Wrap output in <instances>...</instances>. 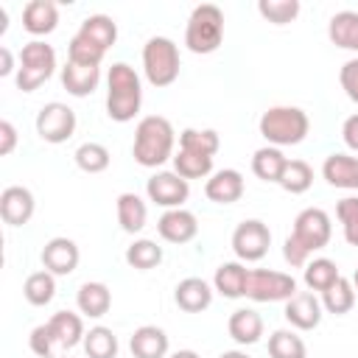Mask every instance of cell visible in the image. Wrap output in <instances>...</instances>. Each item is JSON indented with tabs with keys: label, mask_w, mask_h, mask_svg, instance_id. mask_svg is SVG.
Listing matches in <instances>:
<instances>
[{
	"label": "cell",
	"mask_w": 358,
	"mask_h": 358,
	"mask_svg": "<svg viewBox=\"0 0 358 358\" xmlns=\"http://www.w3.org/2000/svg\"><path fill=\"white\" fill-rule=\"evenodd\" d=\"M327 36L336 48L358 53V11H336L327 22Z\"/></svg>",
	"instance_id": "obj_28"
},
{
	"label": "cell",
	"mask_w": 358,
	"mask_h": 358,
	"mask_svg": "<svg viewBox=\"0 0 358 358\" xmlns=\"http://www.w3.org/2000/svg\"><path fill=\"white\" fill-rule=\"evenodd\" d=\"M227 333H229V338H232L235 344H241V347L257 344L260 336H263V319H260V313L252 310V308H238V310H232V316H229V322H227Z\"/></svg>",
	"instance_id": "obj_22"
},
{
	"label": "cell",
	"mask_w": 358,
	"mask_h": 358,
	"mask_svg": "<svg viewBox=\"0 0 358 358\" xmlns=\"http://www.w3.org/2000/svg\"><path fill=\"white\" fill-rule=\"evenodd\" d=\"M322 299L313 294V291H296L288 302H285V322L294 327V330H316L319 322H322Z\"/></svg>",
	"instance_id": "obj_12"
},
{
	"label": "cell",
	"mask_w": 358,
	"mask_h": 358,
	"mask_svg": "<svg viewBox=\"0 0 358 358\" xmlns=\"http://www.w3.org/2000/svg\"><path fill=\"white\" fill-rule=\"evenodd\" d=\"M157 232H159L162 241L182 246V243H187V241H193L199 235V218L185 207L165 210L159 215V221H157Z\"/></svg>",
	"instance_id": "obj_15"
},
{
	"label": "cell",
	"mask_w": 358,
	"mask_h": 358,
	"mask_svg": "<svg viewBox=\"0 0 358 358\" xmlns=\"http://www.w3.org/2000/svg\"><path fill=\"white\" fill-rule=\"evenodd\" d=\"M322 176L330 187L341 190H358V157H350L344 151H336L324 157L322 162Z\"/></svg>",
	"instance_id": "obj_17"
},
{
	"label": "cell",
	"mask_w": 358,
	"mask_h": 358,
	"mask_svg": "<svg viewBox=\"0 0 358 358\" xmlns=\"http://www.w3.org/2000/svg\"><path fill=\"white\" fill-rule=\"evenodd\" d=\"M126 263L137 271H148V268H157L162 263V246L157 241H148V238H137L134 243L126 246Z\"/></svg>",
	"instance_id": "obj_34"
},
{
	"label": "cell",
	"mask_w": 358,
	"mask_h": 358,
	"mask_svg": "<svg viewBox=\"0 0 358 358\" xmlns=\"http://www.w3.org/2000/svg\"><path fill=\"white\" fill-rule=\"evenodd\" d=\"M53 73H56V50H53V45L42 42V39H31L28 45H22V50H20V67H17V76H14L17 90L34 92Z\"/></svg>",
	"instance_id": "obj_7"
},
{
	"label": "cell",
	"mask_w": 358,
	"mask_h": 358,
	"mask_svg": "<svg viewBox=\"0 0 358 358\" xmlns=\"http://www.w3.org/2000/svg\"><path fill=\"white\" fill-rule=\"evenodd\" d=\"M179 148L215 157L221 148V137L215 129H182L179 131Z\"/></svg>",
	"instance_id": "obj_37"
},
{
	"label": "cell",
	"mask_w": 358,
	"mask_h": 358,
	"mask_svg": "<svg viewBox=\"0 0 358 358\" xmlns=\"http://www.w3.org/2000/svg\"><path fill=\"white\" fill-rule=\"evenodd\" d=\"M48 327H50V333L62 350H73L76 344H84V336H87L84 319L73 310H56L48 319Z\"/></svg>",
	"instance_id": "obj_23"
},
{
	"label": "cell",
	"mask_w": 358,
	"mask_h": 358,
	"mask_svg": "<svg viewBox=\"0 0 358 358\" xmlns=\"http://www.w3.org/2000/svg\"><path fill=\"white\" fill-rule=\"evenodd\" d=\"M246 185H243V173L235 168H221L213 171L204 182V196L215 204H235L243 196Z\"/></svg>",
	"instance_id": "obj_16"
},
{
	"label": "cell",
	"mask_w": 358,
	"mask_h": 358,
	"mask_svg": "<svg viewBox=\"0 0 358 358\" xmlns=\"http://www.w3.org/2000/svg\"><path fill=\"white\" fill-rule=\"evenodd\" d=\"M171 162H173V171L187 182L190 179H207L213 173V157H207V154H196V151L179 148Z\"/></svg>",
	"instance_id": "obj_33"
},
{
	"label": "cell",
	"mask_w": 358,
	"mask_h": 358,
	"mask_svg": "<svg viewBox=\"0 0 358 358\" xmlns=\"http://www.w3.org/2000/svg\"><path fill=\"white\" fill-rule=\"evenodd\" d=\"M246 280H249V268L241 260H229L215 268L213 288L227 299H241V296H246Z\"/></svg>",
	"instance_id": "obj_21"
},
{
	"label": "cell",
	"mask_w": 358,
	"mask_h": 358,
	"mask_svg": "<svg viewBox=\"0 0 358 358\" xmlns=\"http://www.w3.org/2000/svg\"><path fill=\"white\" fill-rule=\"evenodd\" d=\"M17 148V129L11 120H0V157H8Z\"/></svg>",
	"instance_id": "obj_45"
},
{
	"label": "cell",
	"mask_w": 358,
	"mask_h": 358,
	"mask_svg": "<svg viewBox=\"0 0 358 358\" xmlns=\"http://www.w3.org/2000/svg\"><path fill=\"white\" fill-rule=\"evenodd\" d=\"M34 210H36V201H34V193L22 185H8L3 187L0 193V215L8 227H22L34 218Z\"/></svg>",
	"instance_id": "obj_14"
},
{
	"label": "cell",
	"mask_w": 358,
	"mask_h": 358,
	"mask_svg": "<svg viewBox=\"0 0 358 358\" xmlns=\"http://www.w3.org/2000/svg\"><path fill=\"white\" fill-rule=\"evenodd\" d=\"M338 277H341L338 266L330 257H313L305 263V271H302V282L308 285V291H319V294H324Z\"/></svg>",
	"instance_id": "obj_30"
},
{
	"label": "cell",
	"mask_w": 358,
	"mask_h": 358,
	"mask_svg": "<svg viewBox=\"0 0 358 358\" xmlns=\"http://www.w3.org/2000/svg\"><path fill=\"white\" fill-rule=\"evenodd\" d=\"M14 73V56L8 48H0V76H8Z\"/></svg>",
	"instance_id": "obj_47"
},
{
	"label": "cell",
	"mask_w": 358,
	"mask_h": 358,
	"mask_svg": "<svg viewBox=\"0 0 358 358\" xmlns=\"http://www.w3.org/2000/svg\"><path fill=\"white\" fill-rule=\"evenodd\" d=\"M76 34L84 36V39H90L95 48H101L106 53L117 42V22L109 14H90V17L81 20V25H78Z\"/></svg>",
	"instance_id": "obj_26"
},
{
	"label": "cell",
	"mask_w": 358,
	"mask_h": 358,
	"mask_svg": "<svg viewBox=\"0 0 358 358\" xmlns=\"http://www.w3.org/2000/svg\"><path fill=\"white\" fill-rule=\"evenodd\" d=\"M285 162H288V157H285L280 148L263 145V148H257V151L252 154V173H255L257 179H263V182H280Z\"/></svg>",
	"instance_id": "obj_29"
},
{
	"label": "cell",
	"mask_w": 358,
	"mask_h": 358,
	"mask_svg": "<svg viewBox=\"0 0 358 358\" xmlns=\"http://www.w3.org/2000/svg\"><path fill=\"white\" fill-rule=\"evenodd\" d=\"M355 296H358V294H355V288H352V280L338 277V280L322 294V308H324L327 313H333V316H344V313L352 310Z\"/></svg>",
	"instance_id": "obj_32"
},
{
	"label": "cell",
	"mask_w": 358,
	"mask_h": 358,
	"mask_svg": "<svg viewBox=\"0 0 358 358\" xmlns=\"http://www.w3.org/2000/svg\"><path fill=\"white\" fill-rule=\"evenodd\" d=\"M76 165L84 171V173H103L112 162V154L103 143H81L73 154Z\"/></svg>",
	"instance_id": "obj_38"
},
{
	"label": "cell",
	"mask_w": 358,
	"mask_h": 358,
	"mask_svg": "<svg viewBox=\"0 0 358 358\" xmlns=\"http://www.w3.org/2000/svg\"><path fill=\"white\" fill-rule=\"evenodd\" d=\"M145 196L148 201L165 207V210H176L187 201L190 196V182L182 179L176 171H157L148 182H145Z\"/></svg>",
	"instance_id": "obj_11"
},
{
	"label": "cell",
	"mask_w": 358,
	"mask_h": 358,
	"mask_svg": "<svg viewBox=\"0 0 358 358\" xmlns=\"http://www.w3.org/2000/svg\"><path fill=\"white\" fill-rule=\"evenodd\" d=\"M268 246H271V229L260 218H246L232 232V252L238 255L241 263H255L266 257Z\"/></svg>",
	"instance_id": "obj_10"
},
{
	"label": "cell",
	"mask_w": 358,
	"mask_h": 358,
	"mask_svg": "<svg viewBox=\"0 0 358 358\" xmlns=\"http://www.w3.org/2000/svg\"><path fill=\"white\" fill-rule=\"evenodd\" d=\"M224 42V11L215 3H201L190 11L185 25V45L196 56L215 53Z\"/></svg>",
	"instance_id": "obj_5"
},
{
	"label": "cell",
	"mask_w": 358,
	"mask_h": 358,
	"mask_svg": "<svg viewBox=\"0 0 358 358\" xmlns=\"http://www.w3.org/2000/svg\"><path fill=\"white\" fill-rule=\"evenodd\" d=\"M333 235V224L330 215L322 207H305L291 227V235L282 243V257L291 268H305V263L310 260L313 252L324 249L330 243Z\"/></svg>",
	"instance_id": "obj_1"
},
{
	"label": "cell",
	"mask_w": 358,
	"mask_h": 358,
	"mask_svg": "<svg viewBox=\"0 0 358 358\" xmlns=\"http://www.w3.org/2000/svg\"><path fill=\"white\" fill-rule=\"evenodd\" d=\"M296 294V280L285 271L249 268L246 296L255 302H288Z\"/></svg>",
	"instance_id": "obj_8"
},
{
	"label": "cell",
	"mask_w": 358,
	"mask_h": 358,
	"mask_svg": "<svg viewBox=\"0 0 358 358\" xmlns=\"http://www.w3.org/2000/svg\"><path fill=\"white\" fill-rule=\"evenodd\" d=\"M352 288H355V294H358V268H355V274H352Z\"/></svg>",
	"instance_id": "obj_50"
},
{
	"label": "cell",
	"mask_w": 358,
	"mask_h": 358,
	"mask_svg": "<svg viewBox=\"0 0 358 358\" xmlns=\"http://www.w3.org/2000/svg\"><path fill=\"white\" fill-rule=\"evenodd\" d=\"M168 333L157 324H143L129 338V350L134 358H168Z\"/></svg>",
	"instance_id": "obj_19"
},
{
	"label": "cell",
	"mask_w": 358,
	"mask_h": 358,
	"mask_svg": "<svg viewBox=\"0 0 358 358\" xmlns=\"http://www.w3.org/2000/svg\"><path fill=\"white\" fill-rule=\"evenodd\" d=\"M101 84V67H87V64H76V62H67L62 67V87L76 95V98H87L98 90Z\"/></svg>",
	"instance_id": "obj_24"
},
{
	"label": "cell",
	"mask_w": 358,
	"mask_h": 358,
	"mask_svg": "<svg viewBox=\"0 0 358 358\" xmlns=\"http://www.w3.org/2000/svg\"><path fill=\"white\" fill-rule=\"evenodd\" d=\"M22 296H25L34 308L48 305V302L56 296V274H50L48 268L28 274L25 282H22Z\"/></svg>",
	"instance_id": "obj_31"
},
{
	"label": "cell",
	"mask_w": 358,
	"mask_h": 358,
	"mask_svg": "<svg viewBox=\"0 0 358 358\" xmlns=\"http://www.w3.org/2000/svg\"><path fill=\"white\" fill-rule=\"evenodd\" d=\"M277 185H280L285 193L299 196V193L310 190V185H313V168H310L305 159H288Z\"/></svg>",
	"instance_id": "obj_36"
},
{
	"label": "cell",
	"mask_w": 358,
	"mask_h": 358,
	"mask_svg": "<svg viewBox=\"0 0 358 358\" xmlns=\"http://www.w3.org/2000/svg\"><path fill=\"white\" fill-rule=\"evenodd\" d=\"M59 25V6L53 0H31L22 8V28L34 36H45Z\"/></svg>",
	"instance_id": "obj_20"
},
{
	"label": "cell",
	"mask_w": 358,
	"mask_h": 358,
	"mask_svg": "<svg viewBox=\"0 0 358 358\" xmlns=\"http://www.w3.org/2000/svg\"><path fill=\"white\" fill-rule=\"evenodd\" d=\"M218 358H252V355H246L243 350H227V352H221Z\"/></svg>",
	"instance_id": "obj_49"
},
{
	"label": "cell",
	"mask_w": 358,
	"mask_h": 358,
	"mask_svg": "<svg viewBox=\"0 0 358 358\" xmlns=\"http://www.w3.org/2000/svg\"><path fill=\"white\" fill-rule=\"evenodd\" d=\"M213 285L201 277H185L179 280V285L173 288V299L185 313H201L213 305Z\"/></svg>",
	"instance_id": "obj_18"
},
{
	"label": "cell",
	"mask_w": 358,
	"mask_h": 358,
	"mask_svg": "<svg viewBox=\"0 0 358 358\" xmlns=\"http://www.w3.org/2000/svg\"><path fill=\"white\" fill-rule=\"evenodd\" d=\"M36 134L50 145L67 143L76 134V112L62 101L45 103L36 112Z\"/></svg>",
	"instance_id": "obj_9"
},
{
	"label": "cell",
	"mask_w": 358,
	"mask_h": 358,
	"mask_svg": "<svg viewBox=\"0 0 358 358\" xmlns=\"http://www.w3.org/2000/svg\"><path fill=\"white\" fill-rule=\"evenodd\" d=\"M76 305H78V310H81L84 316L101 319V316H106L109 308H112V291H109L106 282H98V280L81 282V285H78V294H76Z\"/></svg>",
	"instance_id": "obj_25"
},
{
	"label": "cell",
	"mask_w": 358,
	"mask_h": 358,
	"mask_svg": "<svg viewBox=\"0 0 358 358\" xmlns=\"http://www.w3.org/2000/svg\"><path fill=\"white\" fill-rule=\"evenodd\" d=\"M179 48L171 36H151L143 45V73L151 87H171L179 78Z\"/></svg>",
	"instance_id": "obj_6"
},
{
	"label": "cell",
	"mask_w": 358,
	"mask_h": 358,
	"mask_svg": "<svg viewBox=\"0 0 358 358\" xmlns=\"http://www.w3.org/2000/svg\"><path fill=\"white\" fill-rule=\"evenodd\" d=\"M268 355L271 358H308V347H305L302 336L282 327L268 336Z\"/></svg>",
	"instance_id": "obj_39"
},
{
	"label": "cell",
	"mask_w": 358,
	"mask_h": 358,
	"mask_svg": "<svg viewBox=\"0 0 358 358\" xmlns=\"http://www.w3.org/2000/svg\"><path fill=\"white\" fill-rule=\"evenodd\" d=\"M103 56H106V53H103L101 48H95L90 39H84V36H78V34H73V39L67 42V62L87 64V67H101Z\"/></svg>",
	"instance_id": "obj_42"
},
{
	"label": "cell",
	"mask_w": 358,
	"mask_h": 358,
	"mask_svg": "<svg viewBox=\"0 0 358 358\" xmlns=\"http://www.w3.org/2000/svg\"><path fill=\"white\" fill-rule=\"evenodd\" d=\"M143 106V84L131 64L115 62L106 73V115L115 123H129Z\"/></svg>",
	"instance_id": "obj_3"
},
{
	"label": "cell",
	"mask_w": 358,
	"mask_h": 358,
	"mask_svg": "<svg viewBox=\"0 0 358 358\" xmlns=\"http://www.w3.org/2000/svg\"><path fill=\"white\" fill-rule=\"evenodd\" d=\"M341 140H344V145H347L350 151H358V112L344 120V126H341Z\"/></svg>",
	"instance_id": "obj_46"
},
{
	"label": "cell",
	"mask_w": 358,
	"mask_h": 358,
	"mask_svg": "<svg viewBox=\"0 0 358 358\" xmlns=\"http://www.w3.org/2000/svg\"><path fill=\"white\" fill-rule=\"evenodd\" d=\"M28 347H31V352H34L36 358H53V352H56L59 344H56V338H53L48 322H45V324H36V327L31 330V336H28Z\"/></svg>",
	"instance_id": "obj_43"
},
{
	"label": "cell",
	"mask_w": 358,
	"mask_h": 358,
	"mask_svg": "<svg viewBox=\"0 0 358 358\" xmlns=\"http://www.w3.org/2000/svg\"><path fill=\"white\" fill-rule=\"evenodd\" d=\"M115 213H117V224L123 232L137 235L143 232L145 221H148V207L137 193H120L115 201Z\"/></svg>",
	"instance_id": "obj_27"
},
{
	"label": "cell",
	"mask_w": 358,
	"mask_h": 358,
	"mask_svg": "<svg viewBox=\"0 0 358 358\" xmlns=\"http://www.w3.org/2000/svg\"><path fill=\"white\" fill-rule=\"evenodd\" d=\"M257 14L271 25H288L299 14V0H260Z\"/></svg>",
	"instance_id": "obj_40"
},
{
	"label": "cell",
	"mask_w": 358,
	"mask_h": 358,
	"mask_svg": "<svg viewBox=\"0 0 358 358\" xmlns=\"http://www.w3.org/2000/svg\"><path fill=\"white\" fill-rule=\"evenodd\" d=\"M173 145H176V131L171 120L162 115H145L134 129L131 157L143 168H159L168 159H173L176 154Z\"/></svg>",
	"instance_id": "obj_2"
},
{
	"label": "cell",
	"mask_w": 358,
	"mask_h": 358,
	"mask_svg": "<svg viewBox=\"0 0 358 358\" xmlns=\"http://www.w3.org/2000/svg\"><path fill=\"white\" fill-rule=\"evenodd\" d=\"M168 358H201L196 350H176L173 355H168Z\"/></svg>",
	"instance_id": "obj_48"
},
{
	"label": "cell",
	"mask_w": 358,
	"mask_h": 358,
	"mask_svg": "<svg viewBox=\"0 0 358 358\" xmlns=\"http://www.w3.org/2000/svg\"><path fill=\"white\" fill-rule=\"evenodd\" d=\"M263 140L274 148L299 145L310 131V117L299 106H268L257 123Z\"/></svg>",
	"instance_id": "obj_4"
},
{
	"label": "cell",
	"mask_w": 358,
	"mask_h": 358,
	"mask_svg": "<svg viewBox=\"0 0 358 358\" xmlns=\"http://www.w3.org/2000/svg\"><path fill=\"white\" fill-rule=\"evenodd\" d=\"M338 81H341V90L347 92V98L352 103H358V56L347 59L338 70Z\"/></svg>",
	"instance_id": "obj_44"
},
{
	"label": "cell",
	"mask_w": 358,
	"mask_h": 358,
	"mask_svg": "<svg viewBox=\"0 0 358 358\" xmlns=\"http://www.w3.org/2000/svg\"><path fill=\"white\" fill-rule=\"evenodd\" d=\"M84 355L87 358H117V336L112 327L95 324L84 336Z\"/></svg>",
	"instance_id": "obj_35"
},
{
	"label": "cell",
	"mask_w": 358,
	"mask_h": 358,
	"mask_svg": "<svg viewBox=\"0 0 358 358\" xmlns=\"http://www.w3.org/2000/svg\"><path fill=\"white\" fill-rule=\"evenodd\" d=\"M42 266L50 271V274H56V277H67V274H73L76 271V266H78V260H81V252H78V246H76V241H70V238H64V235H56V238H50L45 246H42Z\"/></svg>",
	"instance_id": "obj_13"
},
{
	"label": "cell",
	"mask_w": 358,
	"mask_h": 358,
	"mask_svg": "<svg viewBox=\"0 0 358 358\" xmlns=\"http://www.w3.org/2000/svg\"><path fill=\"white\" fill-rule=\"evenodd\" d=\"M336 218L341 224L344 241L358 249V196H344L336 204Z\"/></svg>",
	"instance_id": "obj_41"
}]
</instances>
